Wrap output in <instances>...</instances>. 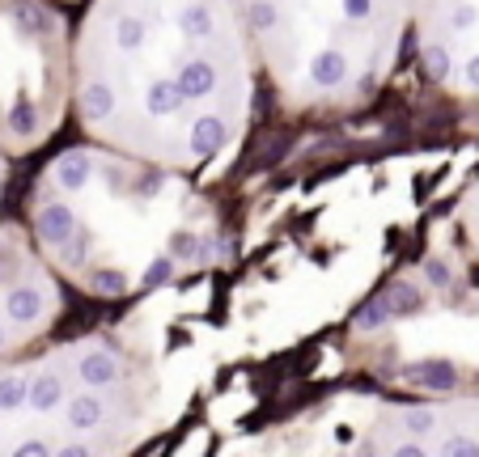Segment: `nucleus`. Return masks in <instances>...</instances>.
I'll return each instance as SVG.
<instances>
[{
    "label": "nucleus",
    "instance_id": "f257e3e1",
    "mask_svg": "<svg viewBox=\"0 0 479 457\" xmlns=\"http://www.w3.org/2000/svg\"><path fill=\"white\" fill-rule=\"evenodd\" d=\"M259 59L234 0H85L69 111L85 140L179 174L226 166L254 119Z\"/></svg>",
    "mask_w": 479,
    "mask_h": 457
},
{
    "label": "nucleus",
    "instance_id": "f03ea898",
    "mask_svg": "<svg viewBox=\"0 0 479 457\" xmlns=\"http://www.w3.org/2000/svg\"><path fill=\"white\" fill-rule=\"evenodd\" d=\"M26 229L64 288L94 301L149 297L208 267V199L191 174L81 140L51 157L26 195Z\"/></svg>",
    "mask_w": 479,
    "mask_h": 457
},
{
    "label": "nucleus",
    "instance_id": "7ed1b4c3",
    "mask_svg": "<svg viewBox=\"0 0 479 457\" xmlns=\"http://www.w3.org/2000/svg\"><path fill=\"white\" fill-rule=\"evenodd\" d=\"M259 77L293 114L369 106L408 51L411 0H234Z\"/></svg>",
    "mask_w": 479,
    "mask_h": 457
},
{
    "label": "nucleus",
    "instance_id": "20e7f679",
    "mask_svg": "<svg viewBox=\"0 0 479 457\" xmlns=\"http://www.w3.org/2000/svg\"><path fill=\"white\" fill-rule=\"evenodd\" d=\"M153 369L115 334L0 361V453H115L141 436Z\"/></svg>",
    "mask_w": 479,
    "mask_h": 457
},
{
    "label": "nucleus",
    "instance_id": "39448f33",
    "mask_svg": "<svg viewBox=\"0 0 479 457\" xmlns=\"http://www.w3.org/2000/svg\"><path fill=\"white\" fill-rule=\"evenodd\" d=\"M72 22L60 0H0V152L26 157L69 114Z\"/></svg>",
    "mask_w": 479,
    "mask_h": 457
},
{
    "label": "nucleus",
    "instance_id": "423d86ee",
    "mask_svg": "<svg viewBox=\"0 0 479 457\" xmlns=\"http://www.w3.org/2000/svg\"><path fill=\"white\" fill-rule=\"evenodd\" d=\"M64 318V279L42 259L26 221H0V361L26 356Z\"/></svg>",
    "mask_w": 479,
    "mask_h": 457
},
{
    "label": "nucleus",
    "instance_id": "0eeeda50",
    "mask_svg": "<svg viewBox=\"0 0 479 457\" xmlns=\"http://www.w3.org/2000/svg\"><path fill=\"white\" fill-rule=\"evenodd\" d=\"M408 42L438 94L479 102V0H411Z\"/></svg>",
    "mask_w": 479,
    "mask_h": 457
},
{
    "label": "nucleus",
    "instance_id": "6e6552de",
    "mask_svg": "<svg viewBox=\"0 0 479 457\" xmlns=\"http://www.w3.org/2000/svg\"><path fill=\"white\" fill-rule=\"evenodd\" d=\"M458 224H463V237H466V246H471V254L479 259V178L471 182V191L458 204Z\"/></svg>",
    "mask_w": 479,
    "mask_h": 457
},
{
    "label": "nucleus",
    "instance_id": "1a4fd4ad",
    "mask_svg": "<svg viewBox=\"0 0 479 457\" xmlns=\"http://www.w3.org/2000/svg\"><path fill=\"white\" fill-rule=\"evenodd\" d=\"M9 161H14V157L0 152V195H5V187H9Z\"/></svg>",
    "mask_w": 479,
    "mask_h": 457
},
{
    "label": "nucleus",
    "instance_id": "9d476101",
    "mask_svg": "<svg viewBox=\"0 0 479 457\" xmlns=\"http://www.w3.org/2000/svg\"><path fill=\"white\" fill-rule=\"evenodd\" d=\"M60 5H85V0H60Z\"/></svg>",
    "mask_w": 479,
    "mask_h": 457
}]
</instances>
